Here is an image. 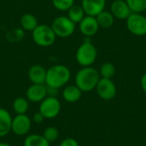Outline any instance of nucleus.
Masks as SVG:
<instances>
[{
	"label": "nucleus",
	"mask_w": 146,
	"mask_h": 146,
	"mask_svg": "<svg viewBox=\"0 0 146 146\" xmlns=\"http://www.w3.org/2000/svg\"><path fill=\"white\" fill-rule=\"evenodd\" d=\"M70 78L71 71L67 66L56 64L47 69L45 85L49 87L60 89L68 83Z\"/></svg>",
	"instance_id": "obj_1"
},
{
	"label": "nucleus",
	"mask_w": 146,
	"mask_h": 146,
	"mask_svg": "<svg viewBox=\"0 0 146 146\" xmlns=\"http://www.w3.org/2000/svg\"><path fill=\"white\" fill-rule=\"evenodd\" d=\"M98 70L90 67H82L75 74V85L82 91V92H88L94 90L100 80Z\"/></svg>",
	"instance_id": "obj_2"
},
{
	"label": "nucleus",
	"mask_w": 146,
	"mask_h": 146,
	"mask_svg": "<svg viewBox=\"0 0 146 146\" xmlns=\"http://www.w3.org/2000/svg\"><path fill=\"white\" fill-rule=\"evenodd\" d=\"M98 50L95 45L90 41L86 40L79 46L75 53V59L81 67H90L97 60Z\"/></svg>",
	"instance_id": "obj_3"
},
{
	"label": "nucleus",
	"mask_w": 146,
	"mask_h": 146,
	"mask_svg": "<svg viewBox=\"0 0 146 146\" xmlns=\"http://www.w3.org/2000/svg\"><path fill=\"white\" fill-rule=\"evenodd\" d=\"M32 38L37 45L40 47H49L55 43L56 36L50 26L38 24L32 32Z\"/></svg>",
	"instance_id": "obj_4"
},
{
	"label": "nucleus",
	"mask_w": 146,
	"mask_h": 146,
	"mask_svg": "<svg viewBox=\"0 0 146 146\" xmlns=\"http://www.w3.org/2000/svg\"><path fill=\"white\" fill-rule=\"evenodd\" d=\"M50 27L56 37L68 38L74 34L76 24H74L67 15H60L53 20Z\"/></svg>",
	"instance_id": "obj_5"
},
{
	"label": "nucleus",
	"mask_w": 146,
	"mask_h": 146,
	"mask_svg": "<svg viewBox=\"0 0 146 146\" xmlns=\"http://www.w3.org/2000/svg\"><path fill=\"white\" fill-rule=\"evenodd\" d=\"M38 111L45 119L56 117L61 111V103L56 97L47 96L39 104Z\"/></svg>",
	"instance_id": "obj_6"
},
{
	"label": "nucleus",
	"mask_w": 146,
	"mask_h": 146,
	"mask_svg": "<svg viewBox=\"0 0 146 146\" xmlns=\"http://www.w3.org/2000/svg\"><path fill=\"white\" fill-rule=\"evenodd\" d=\"M128 31L135 36L146 35V16L139 13H132L127 19Z\"/></svg>",
	"instance_id": "obj_7"
},
{
	"label": "nucleus",
	"mask_w": 146,
	"mask_h": 146,
	"mask_svg": "<svg viewBox=\"0 0 146 146\" xmlns=\"http://www.w3.org/2000/svg\"><path fill=\"white\" fill-rule=\"evenodd\" d=\"M95 89L98 95L105 101L112 100L117 92L116 86L114 81L111 79L106 78H100Z\"/></svg>",
	"instance_id": "obj_8"
},
{
	"label": "nucleus",
	"mask_w": 146,
	"mask_h": 146,
	"mask_svg": "<svg viewBox=\"0 0 146 146\" xmlns=\"http://www.w3.org/2000/svg\"><path fill=\"white\" fill-rule=\"evenodd\" d=\"M32 127V120L26 115H16L12 119L11 131L17 136L27 135Z\"/></svg>",
	"instance_id": "obj_9"
},
{
	"label": "nucleus",
	"mask_w": 146,
	"mask_h": 146,
	"mask_svg": "<svg viewBox=\"0 0 146 146\" xmlns=\"http://www.w3.org/2000/svg\"><path fill=\"white\" fill-rule=\"evenodd\" d=\"M47 97L45 84H32L26 92V98L32 103H41Z\"/></svg>",
	"instance_id": "obj_10"
},
{
	"label": "nucleus",
	"mask_w": 146,
	"mask_h": 146,
	"mask_svg": "<svg viewBox=\"0 0 146 146\" xmlns=\"http://www.w3.org/2000/svg\"><path fill=\"white\" fill-rule=\"evenodd\" d=\"M79 29L80 32L85 37L91 38L94 36L99 29V26L98 24L96 17L91 15H86L82 19V21L79 23Z\"/></svg>",
	"instance_id": "obj_11"
},
{
	"label": "nucleus",
	"mask_w": 146,
	"mask_h": 146,
	"mask_svg": "<svg viewBox=\"0 0 146 146\" xmlns=\"http://www.w3.org/2000/svg\"><path fill=\"white\" fill-rule=\"evenodd\" d=\"M86 15L97 16L104 10L106 0H81L80 4Z\"/></svg>",
	"instance_id": "obj_12"
},
{
	"label": "nucleus",
	"mask_w": 146,
	"mask_h": 146,
	"mask_svg": "<svg viewBox=\"0 0 146 146\" xmlns=\"http://www.w3.org/2000/svg\"><path fill=\"white\" fill-rule=\"evenodd\" d=\"M110 12L114 17L120 20H127L132 14L126 0H115L110 5Z\"/></svg>",
	"instance_id": "obj_13"
},
{
	"label": "nucleus",
	"mask_w": 146,
	"mask_h": 146,
	"mask_svg": "<svg viewBox=\"0 0 146 146\" xmlns=\"http://www.w3.org/2000/svg\"><path fill=\"white\" fill-rule=\"evenodd\" d=\"M46 71L47 69H45L43 66L34 64L28 69V79L32 84H45Z\"/></svg>",
	"instance_id": "obj_14"
},
{
	"label": "nucleus",
	"mask_w": 146,
	"mask_h": 146,
	"mask_svg": "<svg viewBox=\"0 0 146 146\" xmlns=\"http://www.w3.org/2000/svg\"><path fill=\"white\" fill-rule=\"evenodd\" d=\"M62 94L66 102L73 104L80 99L82 96V91L76 85H68L63 88Z\"/></svg>",
	"instance_id": "obj_15"
},
{
	"label": "nucleus",
	"mask_w": 146,
	"mask_h": 146,
	"mask_svg": "<svg viewBox=\"0 0 146 146\" xmlns=\"http://www.w3.org/2000/svg\"><path fill=\"white\" fill-rule=\"evenodd\" d=\"M12 116L10 113L3 108H0V138L5 137L11 131Z\"/></svg>",
	"instance_id": "obj_16"
},
{
	"label": "nucleus",
	"mask_w": 146,
	"mask_h": 146,
	"mask_svg": "<svg viewBox=\"0 0 146 146\" xmlns=\"http://www.w3.org/2000/svg\"><path fill=\"white\" fill-rule=\"evenodd\" d=\"M20 25L24 31L33 32L38 25V22L34 15L31 13H26L21 15L20 19Z\"/></svg>",
	"instance_id": "obj_17"
},
{
	"label": "nucleus",
	"mask_w": 146,
	"mask_h": 146,
	"mask_svg": "<svg viewBox=\"0 0 146 146\" xmlns=\"http://www.w3.org/2000/svg\"><path fill=\"white\" fill-rule=\"evenodd\" d=\"M95 17H96V20L98 21L99 27L104 28V29H108L111 27L115 22V17L113 16L110 11L103 10Z\"/></svg>",
	"instance_id": "obj_18"
},
{
	"label": "nucleus",
	"mask_w": 146,
	"mask_h": 146,
	"mask_svg": "<svg viewBox=\"0 0 146 146\" xmlns=\"http://www.w3.org/2000/svg\"><path fill=\"white\" fill-rule=\"evenodd\" d=\"M67 12H68L67 16L74 24H79L82 21V19L86 15L82 6L79 4H75V3L72 7H70Z\"/></svg>",
	"instance_id": "obj_19"
},
{
	"label": "nucleus",
	"mask_w": 146,
	"mask_h": 146,
	"mask_svg": "<svg viewBox=\"0 0 146 146\" xmlns=\"http://www.w3.org/2000/svg\"><path fill=\"white\" fill-rule=\"evenodd\" d=\"M24 146H50V143L44 138L43 135L31 134L28 135L23 143Z\"/></svg>",
	"instance_id": "obj_20"
},
{
	"label": "nucleus",
	"mask_w": 146,
	"mask_h": 146,
	"mask_svg": "<svg viewBox=\"0 0 146 146\" xmlns=\"http://www.w3.org/2000/svg\"><path fill=\"white\" fill-rule=\"evenodd\" d=\"M12 106L16 115L26 114L29 109V101L27 99V98L19 97L14 100Z\"/></svg>",
	"instance_id": "obj_21"
},
{
	"label": "nucleus",
	"mask_w": 146,
	"mask_h": 146,
	"mask_svg": "<svg viewBox=\"0 0 146 146\" xmlns=\"http://www.w3.org/2000/svg\"><path fill=\"white\" fill-rule=\"evenodd\" d=\"M25 33L21 27L13 28L6 33V38L9 42L11 43H17L21 41L24 38Z\"/></svg>",
	"instance_id": "obj_22"
},
{
	"label": "nucleus",
	"mask_w": 146,
	"mask_h": 146,
	"mask_svg": "<svg viewBox=\"0 0 146 146\" xmlns=\"http://www.w3.org/2000/svg\"><path fill=\"white\" fill-rule=\"evenodd\" d=\"M98 72L101 78L112 79L115 74V67L113 63L107 62L101 65Z\"/></svg>",
	"instance_id": "obj_23"
},
{
	"label": "nucleus",
	"mask_w": 146,
	"mask_h": 146,
	"mask_svg": "<svg viewBox=\"0 0 146 146\" xmlns=\"http://www.w3.org/2000/svg\"><path fill=\"white\" fill-rule=\"evenodd\" d=\"M132 13L145 12L146 9V0H126Z\"/></svg>",
	"instance_id": "obj_24"
},
{
	"label": "nucleus",
	"mask_w": 146,
	"mask_h": 146,
	"mask_svg": "<svg viewBox=\"0 0 146 146\" xmlns=\"http://www.w3.org/2000/svg\"><path fill=\"white\" fill-rule=\"evenodd\" d=\"M53 7L59 11H68L74 4V0H51Z\"/></svg>",
	"instance_id": "obj_25"
},
{
	"label": "nucleus",
	"mask_w": 146,
	"mask_h": 146,
	"mask_svg": "<svg viewBox=\"0 0 146 146\" xmlns=\"http://www.w3.org/2000/svg\"><path fill=\"white\" fill-rule=\"evenodd\" d=\"M43 136L50 144L58 139L59 132H58L57 128H56L54 127H48L44 129V131L43 133Z\"/></svg>",
	"instance_id": "obj_26"
},
{
	"label": "nucleus",
	"mask_w": 146,
	"mask_h": 146,
	"mask_svg": "<svg viewBox=\"0 0 146 146\" xmlns=\"http://www.w3.org/2000/svg\"><path fill=\"white\" fill-rule=\"evenodd\" d=\"M59 146H80L79 145V143L74 139H72V138H67V139H64Z\"/></svg>",
	"instance_id": "obj_27"
},
{
	"label": "nucleus",
	"mask_w": 146,
	"mask_h": 146,
	"mask_svg": "<svg viewBox=\"0 0 146 146\" xmlns=\"http://www.w3.org/2000/svg\"><path fill=\"white\" fill-rule=\"evenodd\" d=\"M45 118H44V116L39 112V111H38V112H36L33 115V121L35 122V123H37V124H40V123H42L43 121H44V120Z\"/></svg>",
	"instance_id": "obj_28"
},
{
	"label": "nucleus",
	"mask_w": 146,
	"mask_h": 146,
	"mask_svg": "<svg viewBox=\"0 0 146 146\" xmlns=\"http://www.w3.org/2000/svg\"><path fill=\"white\" fill-rule=\"evenodd\" d=\"M140 86L142 87V90L145 92V93L146 94V73L143 74L141 80H140Z\"/></svg>",
	"instance_id": "obj_29"
},
{
	"label": "nucleus",
	"mask_w": 146,
	"mask_h": 146,
	"mask_svg": "<svg viewBox=\"0 0 146 146\" xmlns=\"http://www.w3.org/2000/svg\"><path fill=\"white\" fill-rule=\"evenodd\" d=\"M0 146H12L11 145L5 143V142H0Z\"/></svg>",
	"instance_id": "obj_30"
},
{
	"label": "nucleus",
	"mask_w": 146,
	"mask_h": 146,
	"mask_svg": "<svg viewBox=\"0 0 146 146\" xmlns=\"http://www.w3.org/2000/svg\"><path fill=\"white\" fill-rule=\"evenodd\" d=\"M145 13H146V9H145Z\"/></svg>",
	"instance_id": "obj_31"
}]
</instances>
